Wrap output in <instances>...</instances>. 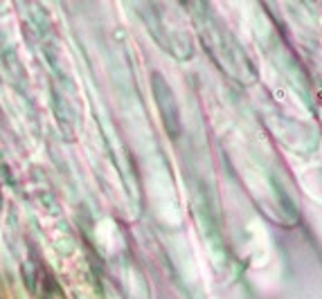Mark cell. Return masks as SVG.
Returning a JSON list of instances; mask_svg holds the SVG:
<instances>
[{"label":"cell","instance_id":"cell-1","mask_svg":"<svg viewBox=\"0 0 322 299\" xmlns=\"http://www.w3.org/2000/svg\"><path fill=\"white\" fill-rule=\"evenodd\" d=\"M151 81H153V97L158 101V108H160L162 119H164V126H167L171 137H178L180 135V115H178V103H176L174 90L169 88V83H164V79L158 72L151 77Z\"/></svg>","mask_w":322,"mask_h":299}]
</instances>
